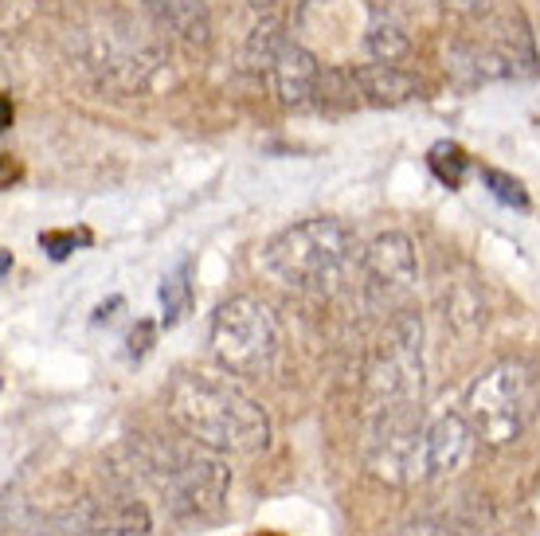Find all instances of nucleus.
<instances>
[{
    "instance_id": "23",
    "label": "nucleus",
    "mask_w": 540,
    "mask_h": 536,
    "mask_svg": "<svg viewBox=\"0 0 540 536\" xmlns=\"http://www.w3.org/2000/svg\"><path fill=\"white\" fill-rule=\"evenodd\" d=\"M47 4H55V8H59V4H90V0H47Z\"/></svg>"
},
{
    "instance_id": "24",
    "label": "nucleus",
    "mask_w": 540,
    "mask_h": 536,
    "mask_svg": "<svg viewBox=\"0 0 540 536\" xmlns=\"http://www.w3.org/2000/svg\"><path fill=\"white\" fill-rule=\"evenodd\" d=\"M255 536H282V533H255Z\"/></svg>"
},
{
    "instance_id": "13",
    "label": "nucleus",
    "mask_w": 540,
    "mask_h": 536,
    "mask_svg": "<svg viewBox=\"0 0 540 536\" xmlns=\"http://www.w3.org/2000/svg\"><path fill=\"white\" fill-rule=\"evenodd\" d=\"M157 16L184 40H204L208 36V12L204 0H149Z\"/></svg>"
},
{
    "instance_id": "19",
    "label": "nucleus",
    "mask_w": 540,
    "mask_h": 536,
    "mask_svg": "<svg viewBox=\"0 0 540 536\" xmlns=\"http://www.w3.org/2000/svg\"><path fill=\"white\" fill-rule=\"evenodd\" d=\"M153 333H157V329H153V321H137V329L134 333H130V357H145V353H149V345H153Z\"/></svg>"
},
{
    "instance_id": "4",
    "label": "nucleus",
    "mask_w": 540,
    "mask_h": 536,
    "mask_svg": "<svg viewBox=\"0 0 540 536\" xmlns=\"http://www.w3.org/2000/svg\"><path fill=\"white\" fill-rule=\"evenodd\" d=\"M145 478L165 497L173 517H208L224 505L227 470L224 454L192 439V447H169V443H149L141 454Z\"/></svg>"
},
{
    "instance_id": "17",
    "label": "nucleus",
    "mask_w": 540,
    "mask_h": 536,
    "mask_svg": "<svg viewBox=\"0 0 540 536\" xmlns=\"http://www.w3.org/2000/svg\"><path fill=\"white\" fill-rule=\"evenodd\" d=\"M87 243H90V231H83V227H79V231H44V235H40V247H44L55 263L67 259L75 247H87Z\"/></svg>"
},
{
    "instance_id": "11",
    "label": "nucleus",
    "mask_w": 540,
    "mask_h": 536,
    "mask_svg": "<svg viewBox=\"0 0 540 536\" xmlns=\"http://www.w3.org/2000/svg\"><path fill=\"white\" fill-rule=\"evenodd\" d=\"M470 439H478V435H474V427H470V419L462 411L435 415L431 427H427V474L431 478L454 474L470 454Z\"/></svg>"
},
{
    "instance_id": "22",
    "label": "nucleus",
    "mask_w": 540,
    "mask_h": 536,
    "mask_svg": "<svg viewBox=\"0 0 540 536\" xmlns=\"http://www.w3.org/2000/svg\"><path fill=\"white\" fill-rule=\"evenodd\" d=\"M8 270H12V251H0V274L8 278Z\"/></svg>"
},
{
    "instance_id": "12",
    "label": "nucleus",
    "mask_w": 540,
    "mask_h": 536,
    "mask_svg": "<svg viewBox=\"0 0 540 536\" xmlns=\"http://www.w3.org/2000/svg\"><path fill=\"white\" fill-rule=\"evenodd\" d=\"M360 94H368L372 102H404V98H415V79L404 75L396 63H372V67H360L353 71Z\"/></svg>"
},
{
    "instance_id": "7",
    "label": "nucleus",
    "mask_w": 540,
    "mask_h": 536,
    "mask_svg": "<svg viewBox=\"0 0 540 536\" xmlns=\"http://www.w3.org/2000/svg\"><path fill=\"white\" fill-rule=\"evenodd\" d=\"M427 415L423 403H396L368 411L364 458L368 470L388 486H415L427 474Z\"/></svg>"
},
{
    "instance_id": "9",
    "label": "nucleus",
    "mask_w": 540,
    "mask_h": 536,
    "mask_svg": "<svg viewBox=\"0 0 540 536\" xmlns=\"http://www.w3.org/2000/svg\"><path fill=\"white\" fill-rule=\"evenodd\" d=\"M415 286V243L404 231L376 235L360 255V294L372 313L396 310Z\"/></svg>"
},
{
    "instance_id": "1",
    "label": "nucleus",
    "mask_w": 540,
    "mask_h": 536,
    "mask_svg": "<svg viewBox=\"0 0 540 536\" xmlns=\"http://www.w3.org/2000/svg\"><path fill=\"white\" fill-rule=\"evenodd\" d=\"M169 419L180 431L220 454H259L270 447L263 403L212 372H180L169 384Z\"/></svg>"
},
{
    "instance_id": "18",
    "label": "nucleus",
    "mask_w": 540,
    "mask_h": 536,
    "mask_svg": "<svg viewBox=\"0 0 540 536\" xmlns=\"http://www.w3.org/2000/svg\"><path fill=\"white\" fill-rule=\"evenodd\" d=\"M368 47L376 51V55H384V63H396L400 55L407 51V40L396 32V28H384V24H376L372 32H368Z\"/></svg>"
},
{
    "instance_id": "15",
    "label": "nucleus",
    "mask_w": 540,
    "mask_h": 536,
    "mask_svg": "<svg viewBox=\"0 0 540 536\" xmlns=\"http://www.w3.org/2000/svg\"><path fill=\"white\" fill-rule=\"evenodd\" d=\"M427 165H431V173L439 177V184H447V188H458L462 177H466V153L454 145V141H439L435 149H431V157H427Z\"/></svg>"
},
{
    "instance_id": "2",
    "label": "nucleus",
    "mask_w": 540,
    "mask_h": 536,
    "mask_svg": "<svg viewBox=\"0 0 540 536\" xmlns=\"http://www.w3.org/2000/svg\"><path fill=\"white\" fill-rule=\"evenodd\" d=\"M360 243L353 227L329 216H314L286 227L263 247V270L278 286L310 298H333L360 263Z\"/></svg>"
},
{
    "instance_id": "5",
    "label": "nucleus",
    "mask_w": 540,
    "mask_h": 536,
    "mask_svg": "<svg viewBox=\"0 0 540 536\" xmlns=\"http://www.w3.org/2000/svg\"><path fill=\"white\" fill-rule=\"evenodd\" d=\"M208 349L220 360V368L243 380H263L274 372L278 353H282V333L278 317L270 313L267 302L239 294L216 306L212 325H208Z\"/></svg>"
},
{
    "instance_id": "16",
    "label": "nucleus",
    "mask_w": 540,
    "mask_h": 536,
    "mask_svg": "<svg viewBox=\"0 0 540 536\" xmlns=\"http://www.w3.org/2000/svg\"><path fill=\"white\" fill-rule=\"evenodd\" d=\"M482 180H486V188L494 192L501 204H509V208H529V192L521 188V180H513L509 173H501V169H482Z\"/></svg>"
},
{
    "instance_id": "3",
    "label": "nucleus",
    "mask_w": 540,
    "mask_h": 536,
    "mask_svg": "<svg viewBox=\"0 0 540 536\" xmlns=\"http://www.w3.org/2000/svg\"><path fill=\"white\" fill-rule=\"evenodd\" d=\"M540 407V376L529 360H497L466 388L462 415L486 447H509L525 435Z\"/></svg>"
},
{
    "instance_id": "14",
    "label": "nucleus",
    "mask_w": 540,
    "mask_h": 536,
    "mask_svg": "<svg viewBox=\"0 0 540 536\" xmlns=\"http://www.w3.org/2000/svg\"><path fill=\"white\" fill-rule=\"evenodd\" d=\"M161 306H165V325L169 329L192 313V263L188 259L161 278Z\"/></svg>"
},
{
    "instance_id": "20",
    "label": "nucleus",
    "mask_w": 540,
    "mask_h": 536,
    "mask_svg": "<svg viewBox=\"0 0 540 536\" xmlns=\"http://www.w3.org/2000/svg\"><path fill=\"white\" fill-rule=\"evenodd\" d=\"M396 536H454V533L443 529V525H435V521H411V525H404Z\"/></svg>"
},
{
    "instance_id": "21",
    "label": "nucleus",
    "mask_w": 540,
    "mask_h": 536,
    "mask_svg": "<svg viewBox=\"0 0 540 536\" xmlns=\"http://www.w3.org/2000/svg\"><path fill=\"white\" fill-rule=\"evenodd\" d=\"M450 8H458V12H482V8H490V0H450Z\"/></svg>"
},
{
    "instance_id": "8",
    "label": "nucleus",
    "mask_w": 540,
    "mask_h": 536,
    "mask_svg": "<svg viewBox=\"0 0 540 536\" xmlns=\"http://www.w3.org/2000/svg\"><path fill=\"white\" fill-rule=\"evenodd\" d=\"M79 59L83 67L98 71L102 83L122 90L145 87V79L157 71V55L149 51L145 40H137L134 32L122 20L98 24V28H83L79 36Z\"/></svg>"
},
{
    "instance_id": "6",
    "label": "nucleus",
    "mask_w": 540,
    "mask_h": 536,
    "mask_svg": "<svg viewBox=\"0 0 540 536\" xmlns=\"http://www.w3.org/2000/svg\"><path fill=\"white\" fill-rule=\"evenodd\" d=\"M427 364H423V317L396 313L388 333L376 341L372 360L364 368V407H396V403H423Z\"/></svg>"
},
{
    "instance_id": "10",
    "label": "nucleus",
    "mask_w": 540,
    "mask_h": 536,
    "mask_svg": "<svg viewBox=\"0 0 540 536\" xmlns=\"http://www.w3.org/2000/svg\"><path fill=\"white\" fill-rule=\"evenodd\" d=\"M263 71H267V83L282 106H306L321 87L317 59L306 47L290 44V40H274V47L263 55Z\"/></svg>"
}]
</instances>
